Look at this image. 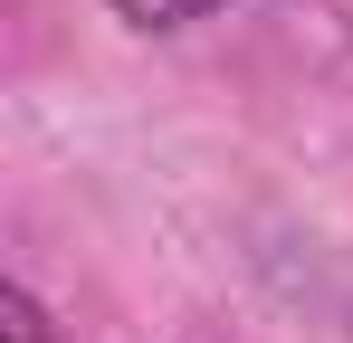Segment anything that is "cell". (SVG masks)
<instances>
[{
	"label": "cell",
	"instance_id": "obj_2",
	"mask_svg": "<svg viewBox=\"0 0 353 343\" xmlns=\"http://www.w3.org/2000/svg\"><path fill=\"white\" fill-rule=\"evenodd\" d=\"M0 343H48V315L29 286H0Z\"/></svg>",
	"mask_w": 353,
	"mask_h": 343
},
{
	"label": "cell",
	"instance_id": "obj_1",
	"mask_svg": "<svg viewBox=\"0 0 353 343\" xmlns=\"http://www.w3.org/2000/svg\"><path fill=\"white\" fill-rule=\"evenodd\" d=\"M220 0H115L124 29H191V19H210Z\"/></svg>",
	"mask_w": 353,
	"mask_h": 343
}]
</instances>
